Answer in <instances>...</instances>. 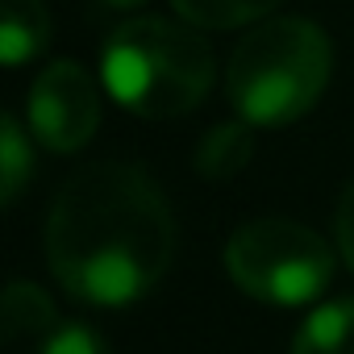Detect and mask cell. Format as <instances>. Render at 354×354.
Returning a JSON list of instances; mask_svg holds the SVG:
<instances>
[{
    "label": "cell",
    "mask_w": 354,
    "mask_h": 354,
    "mask_svg": "<svg viewBox=\"0 0 354 354\" xmlns=\"http://www.w3.org/2000/svg\"><path fill=\"white\" fill-rule=\"evenodd\" d=\"M225 271L246 296L296 308L329 288L333 246L300 221L259 217L225 242Z\"/></svg>",
    "instance_id": "cell-4"
},
{
    "label": "cell",
    "mask_w": 354,
    "mask_h": 354,
    "mask_svg": "<svg viewBox=\"0 0 354 354\" xmlns=\"http://www.w3.org/2000/svg\"><path fill=\"white\" fill-rule=\"evenodd\" d=\"M333 238H337V250L346 259V267L354 271V184L342 192L337 201V213H333Z\"/></svg>",
    "instance_id": "cell-13"
},
{
    "label": "cell",
    "mask_w": 354,
    "mask_h": 354,
    "mask_svg": "<svg viewBox=\"0 0 354 354\" xmlns=\"http://www.w3.org/2000/svg\"><path fill=\"white\" fill-rule=\"evenodd\" d=\"M50 42V17L42 0H0V55L21 67Z\"/></svg>",
    "instance_id": "cell-8"
},
{
    "label": "cell",
    "mask_w": 354,
    "mask_h": 354,
    "mask_svg": "<svg viewBox=\"0 0 354 354\" xmlns=\"http://www.w3.org/2000/svg\"><path fill=\"white\" fill-rule=\"evenodd\" d=\"M26 117H30V133L55 154H71V150L88 146L100 125L96 80L71 59L50 63L30 88Z\"/></svg>",
    "instance_id": "cell-5"
},
{
    "label": "cell",
    "mask_w": 354,
    "mask_h": 354,
    "mask_svg": "<svg viewBox=\"0 0 354 354\" xmlns=\"http://www.w3.org/2000/svg\"><path fill=\"white\" fill-rule=\"evenodd\" d=\"M0 201L13 205L30 180V171H34V154H30V142H26V129L13 113L0 117Z\"/></svg>",
    "instance_id": "cell-11"
},
{
    "label": "cell",
    "mask_w": 354,
    "mask_h": 354,
    "mask_svg": "<svg viewBox=\"0 0 354 354\" xmlns=\"http://www.w3.org/2000/svg\"><path fill=\"white\" fill-rule=\"evenodd\" d=\"M171 5L196 30H238V26L263 21L283 0H171Z\"/></svg>",
    "instance_id": "cell-10"
},
{
    "label": "cell",
    "mask_w": 354,
    "mask_h": 354,
    "mask_svg": "<svg viewBox=\"0 0 354 354\" xmlns=\"http://www.w3.org/2000/svg\"><path fill=\"white\" fill-rule=\"evenodd\" d=\"M292 354H354V296L317 304L300 321Z\"/></svg>",
    "instance_id": "cell-6"
},
{
    "label": "cell",
    "mask_w": 354,
    "mask_h": 354,
    "mask_svg": "<svg viewBox=\"0 0 354 354\" xmlns=\"http://www.w3.org/2000/svg\"><path fill=\"white\" fill-rule=\"evenodd\" d=\"M213 50L192 21L133 17L104 42L100 80L109 96L138 117L162 121L192 113L213 88Z\"/></svg>",
    "instance_id": "cell-2"
},
{
    "label": "cell",
    "mask_w": 354,
    "mask_h": 354,
    "mask_svg": "<svg viewBox=\"0 0 354 354\" xmlns=\"http://www.w3.org/2000/svg\"><path fill=\"white\" fill-rule=\"evenodd\" d=\"M0 321H5V342L9 346H38L55 325H59V313L50 304V296L38 288V283H9L5 288V300H0Z\"/></svg>",
    "instance_id": "cell-7"
},
{
    "label": "cell",
    "mask_w": 354,
    "mask_h": 354,
    "mask_svg": "<svg viewBox=\"0 0 354 354\" xmlns=\"http://www.w3.org/2000/svg\"><path fill=\"white\" fill-rule=\"evenodd\" d=\"M34 354H109V346H104V337L96 329H88L80 321H59L34 346Z\"/></svg>",
    "instance_id": "cell-12"
},
{
    "label": "cell",
    "mask_w": 354,
    "mask_h": 354,
    "mask_svg": "<svg viewBox=\"0 0 354 354\" xmlns=\"http://www.w3.org/2000/svg\"><path fill=\"white\" fill-rule=\"evenodd\" d=\"M333 75V46L304 17H271L250 30L225 67V96L250 125H288L304 117Z\"/></svg>",
    "instance_id": "cell-3"
},
{
    "label": "cell",
    "mask_w": 354,
    "mask_h": 354,
    "mask_svg": "<svg viewBox=\"0 0 354 354\" xmlns=\"http://www.w3.org/2000/svg\"><path fill=\"white\" fill-rule=\"evenodd\" d=\"M175 221L138 167L96 162L59 188L46 217L55 279L84 304L125 308L171 267Z\"/></svg>",
    "instance_id": "cell-1"
},
{
    "label": "cell",
    "mask_w": 354,
    "mask_h": 354,
    "mask_svg": "<svg viewBox=\"0 0 354 354\" xmlns=\"http://www.w3.org/2000/svg\"><path fill=\"white\" fill-rule=\"evenodd\" d=\"M254 154V133H250V121H230V125H213L201 146H196V171L205 180H234V175L246 171Z\"/></svg>",
    "instance_id": "cell-9"
},
{
    "label": "cell",
    "mask_w": 354,
    "mask_h": 354,
    "mask_svg": "<svg viewBox=\"0 0 354 354\" xmlns=\"http://www.w3.org/2000/svg\"><path fill=\"white\" fill-rule=\"evenodd\" d=\"M104 5H113V9H133V5H142V0H104Z\"/></svg>",
    "instance_id": "cell-14"
}]
</instances>
